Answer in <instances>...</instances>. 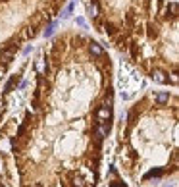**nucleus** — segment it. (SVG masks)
<instances>
[{
    "instance_id": "f257e3e1",
    "label": "nucleus",
    "mask_w": 179,
    "mask_h": 187,
    "mask_svg": "<svg viewBox=\"0 0 179 187\" xmlns=\"http://www.w3.org/2000/svg\"><path fill=\"white\" fill-rule=\"evenodd\" d=\"M29 66L27 104L0 127V174L12 187H98L116 120L108 48L70 27Z\"/></svg>"
},
{
    "instance_id": "f03ea898",
    "label": "nucleus",
    "mask_w": 179,
    "mask_h": 187,
    "mask_svg": "<svg viewBox=\"0 0 179 187\" xmlns=\"http://www.w3.org/2000/svg\"><path fill=\"white\" fill-rule=\"evenodd\" d=\"M114 166L133 187H150L179 170V96L175 91H147L121 118Z\"/></svg>"
},
{
    "instance_id": "7ed1b4c3",
    "label": "nucleus",
    "mask_w": 179,
    "mask_h": 187,
    "mask_svg": "<svg viewBox=\"0 0 179 187\" xmlns=\"http://www.w3.org/2000/svg\"><path fill=\"white\" fill-rule=\"evenodd\" d=\"M147 79L175 89L179 83V4L158 0L144 27L139 54L131 62Z\"/></svg>"
},
{
    "instance_id": "20e7f679",
    "label": "nucleus",
    "mask_w": 179,
    "mask_h": 187,
    "mask_svg": "<svg viewBox=\"0 0 179 187\" xmlns=\"http://www.w3.org/2000/svg\"><path fill=\"white\" fill-rule=\"evenodd\" d=\"M68 0H0V85L29 42L62 14Z\"/></svg>"
},
{
    "instance_id": "39448f33",
    "label": "nucleus",
    "mask_w": 179,
    "mask_h": 187,
    "mask_svg": "<svg viewBox=\"0 0 179 187\" xmlns=\"http://www.w3.org/2000/svg\"><path fill=\"white\" fill-rule=\"evenodd\" d=\"M158 0H89V21L106 42L131 64Z\"/></svg>"
},
{
    "instance_id": "423d86ee",
    "label": "nucleus",
    "mask_w": 179,
    "mask_h": 187,
    "mask_svg": "<svg viewBox=\"0 0 179 187\" xmlns=\"http://www.w3.org/2000/svg\"><path fill=\"white\" fill-rule=\"evenodd\" d=\"M27 68H29V60H25L23 64H21L16 73H10L4 79V83L0 85V124L4 122V118H6L8 110H10V98H12L14 91L17 89V85L21 83V79H23V73H25Z\"/></svg>"
},
{
    "instance_id": "0eeeda50",
    "label": "nucleus",
    "mask_w": 179,
    "mask_h": 187,
    "mask_svg": "<svg viewBox=\"0 0 179 187\" xmlns=\"http://www.w3.org/2000/svg\"><path fill=\"white\" fill-rule=\"evenodd\" d=\"M98 187H131L125 180H123V175H121L118 172V168L112 164L110 170H108V175H106V180L102 185H98Z\"/></svg>"
},
{
    "instance_id": "6e6552de",
    "label": "nucleus",
    "mask_w": 179,
    "mask_h": 187,
    "mask_svg": "<svg viewBox=\"0 0 179 187\" xmlns=\"http://www.w3.org/2000/svg\"><path fill=\"white\" fill-rule=\"evenodd\" d=\"M0 187H8V183H6V180H4L2 174H0Z\"/></svg>"
}]
</instances>
